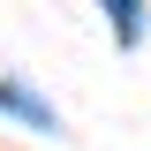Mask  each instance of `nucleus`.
Here are the masks:
<instances>
[{
	"instance_id": "f257e3e1",
	"label": "nucleus",
	"mask_w": 151,
	"mask_h": 151,
	"mask_svg": "<svg viewBox=\"0 0 151 151\" xmlns=\"http://www.w3.org/2000/svg\"><path fill=\"white\" fill-rule=\"evenodd\" d=\"M0 106H15L30 129H53V106H45V98H30L23 83H8V76H0Z\"/></svg>"
}]
</instances>
